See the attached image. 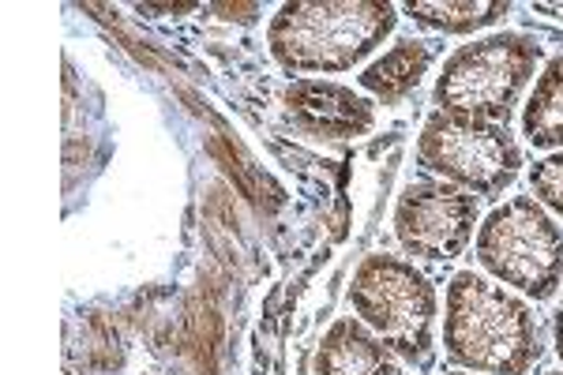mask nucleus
<instances>
[{"mask_svg":"<svg viewBox=\"0 0 563 375\" xmlns=\"http://www.w3.org/2000/svg\"><path fill=\"white\" fill-rule=\"evenodd\" d=\"M443 353L474 375H526L541 361V327L530 305L474 271L448 286Z\"/></svg>","mask_w":563,"mask_h":375,"instance_id":"obj_1","label":"nucleus"},{"mask_svg":"<svg viewBox=\"0 0 563 375\" xmlns=\"http://www.w3.org/2000/svg\"><path fill=\"white\" fill-rule=\"evenodd\" d=\"M398 15L379 0H297L271 20L267 45L286 71H350L376 53Z\"/></svg>","mask_w":563,"mask_h":375,"instance_id":"obj_2","label":"nucleus"},{"mask_svg":"<svg viewBox=\"0 0 563 375\" xmlns=\"http://www.w3.org/2000/svg\"><path fill=\"white\" fill-rule=\"evenodd\" d=\"M350 305L413 368H432L435 353V286L410 260L372 252L361 260L350 286Z\"/></svg>","mask_w":563,"mask_h":375,"instance_id":"obj_3","label":"nucleus"},{"mask_svg":"<svg viewBox=\"0 0 563 375\" xmlns=\"http://www.w3.org/2000/svg\"><path fill=\"white\" fill-rule=\"evenodd\" d=\"M538 60L541 45L526 34H488L451 53L435 76L432 98L440 113L507 124L538 71Z\"/></svg>","mask_w":563,"mask_h":375,"instance_id":"obj_4","label":"nucleus"},{"mask_svg":"<svg viewBox=\"0 0 563 375\" xmlns=\"http://www.w3.org/2000/svg\"><path fill=\"white\" fill-rule=\"evenodd\" d=\"M477 263L522 297L552 300L563 286V230L533 196H515L481 222Z\"/></svg>","mask_w":563,"mask_h":375,"instance_id":"obj_5","label":"nucleus"},{"mask_svg":"<svg viewBox=\"0 0 563 375\" xmlns=\"http://www.w3.org/2000/svg\"><path fill=\"white\" fill-rule=\"evenodd\" d=\"M417 162L462 191L499 196L519 177L522 151L507 124L470 121L435 109L417 140Z\"/></svg>","mask_w":563,"mask_h":375,"instance_id":"obj_6","label":"nucleus"},{"mask_svg":"<svg viewBox=\"0 0 563 375\" xmlns=\"http://www.w3.org/2000/svg\"><path fill=\"white\" fill-rule=\"evenodd\" d=\"M477 225V199L448 180H410L395 207V236L406 255L451 263L466 252Z\"/></svg>","mask_w":563,"mask_h":375,"instance_id":"obj_7","label":"nucleus"},{"mask_svg":"<svg viewBox=\"0 0 563 375\" xmlns=\"http://www.w3.org/2000/svg\"><path fill=\"white\" fill-rule=\"evenodd\" d=\"M282 102H286L289 121L316 140H357L376 124V109L368 98L331 79H294Z\"/></svg>","mask_w":563,"mask_h":375,"instance_id":"obj_8","label":"nucleus"},{"mask_svg":"<svg viewBox=\"0 0 563 375\" xmlns=\"http://www.w3.org/2000/svg\"><path fill=\"white\" fill-rule=\"evenodd\" d=\"M312 375H398V361L376 331H368L361 319L342 316L323 334Z\"/></svg>","mask_w":563,"mask_h":375,"instance_id":"obj_9","label":"nucleus"},{"mask_svg":"<svg viewBox=\"0 0 563 375\" xmlns=\"http://www.w3.org/2000/svg\"><path fill=\"white\" fill-rule=\"evenodd\" d=\"M435 60V45L432 42H398L395 49H387L379 60H372L365 71L357 76V84L376 95L384 106H398L402 98H410L417 84L429 76Z\"/></svg>","mask_w":563,"mask_h":375,"instance_id":"obj_10","label":"nucleus"},{"mask_svg":"<svg viewBox=\"0 0 563 375\" xmlns=\"http://www.w3.org/2000/svg\"><path fill=\"white\" fill-rule=\"evenodd\" d=\"M522 132L538 151L563 146V53L549 60L533 84L530 102L522 109Z\"/></svg>","mask_w":563,"mask_h":375,"instance_id":"obj_11","label":"nucleus"},{"mask_svg":"<svg viewBox=\"0 0 563 375\" xmlns=\"http://www.w3.org/2000/svg\"><path fill=\"white\" fill-rule=\"evenodd\" d=\"M507 12H511V4H504V0H462V4H451V0H410L406 4V15L413 23L440 34H474L481 26L499 23Z\"/></svg>","mask_w":563,"mask_h":375,"instance_id":"obj_12","label":"nucleus"},{"mask_svg":"<svg viewBox=\"0 0 563 375\" xmlns=\"http://www.w3.org/2000/svg\"><path fill=\"white\" fill-rule=\"evenodd\" d=\"M530 188H533V199H538L541 207L556 210V214L563 218V154H552V158L533 162Z\"/></svg>","mask_w":563,"mask_h":375,"instance_id":"obj_13","label":"nucleus"},{"mask_svg":"<svg viewBox=\"0 0 563 375\" xmlns=\"http://www.w3.org/2000/svg\"><path fill=\"white\" fill-rule=\"evenodd\" d=\"M211 12L225 23H256L263 15V4H211Z\"/></svg>","mask_w":563,"mask_h":375,"instance_id":"obj_14","label":"nucleus"},{"mask_svg":"<svg viewBox=\"0 0 563 375\" xmlns=\"http://www.w3.org/2000/svg\"><path fill=\"white\" fill-rule=\"evenodd\" d=\"M140 12H154V15H188V12H196V4H140Z\"/></svg>","mask_w":563,"mask_h":375,"instance_id":"obj_15","label":"nucleus"},{"mask_svg":"<svg viewBox=\"0 0 563 375\" xmlns=\"http://www.w3.org/2000/svg\"><path fill=\"white\" fill-rule=\"evenodd\" d=\"M552 342H556V356H560V364H563V308L556 316H552Z\"/></svg>","mask_w":563,"mask_h":375,"instance_id":"obj_16","label":"nucleus"},{"mask_svg":"<svg viewBox=\"0 0 563 375\" xmlns=\"http://www.w3.org/2000/svg\"><path fill=\"white\" fill-rule=\"evenodd\" d=\"M448 375H474V372H448Z\"/></svg>","mask_w":563,"mask_h":375,"instance_id":"obj_17","label":"nucleus"},{"mask_svg":"<svg viewBox=\"0 0 563 375\" xmlns=\"http://www.w3.org/2000/svg\"><path fill=\"white\" fill-rule=\"evenodd\" d=\"M544 375H563V372H544Z\"/></svg>","mask_w":563,"mask_h":375,"instance_id":"obj_18","label":"nucleus"}]
</instances>
